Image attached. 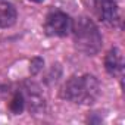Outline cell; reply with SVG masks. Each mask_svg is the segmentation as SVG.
Wrapping results in <instances>:
<instances>
[{
    "instance_id": "cell-10",
    "label": "cell",
    "mask_w": 125,
    "mask_h": 125,
    "mask_svg": "<svg viewBox=\"0 0 125 125\" xmlns=\"http://www.w3.org/2000/svg\"><path fill=\"white\" fill-rule=\"evenodd\" d=\"M32 2H43V0H32Z\"/></svg>"
},
{
    "instance_id": "cell-5",
    "label": "cell",
    "mask_w": 125,
    "mask_h": 125,
    "mask_svg": "<svg viewBox=\"0 0 125 125\" xmlns=\"http://www.w3.org/2000/svg\"><path fill=\"white\" fill-rule=\"evenodd\" d=\"M22 96H24V100H25V104H28V109L34 113H38L41 110H44V97H43V93L40 90V87L31 81H27L24 83L22 85Z\"/></svg>"
},
{
    "instance_id": "cell-3",
    "label": "cell",
    "mask_w": 125,
    "mask_h": 125,
    "mask_svg": "<svg viewBox=\"0 0 125 125\" xmlns=\"http://www.w3.org/2000/svg\"><path fill=\"white\" fill-rule=\"evenodd\" d=\"M88 9L103 22L110 27H116L121 21L119 8L115 0H88Z\"/></svg>"
},
{
    "instance_id": "cell-1",
    "label": "cell",
    "mask_w": 125,
    "mask_h": 125,
    "mask_svg": "<svg viewBox=\"0 0 125 125\" xmlns=\"http://www.w3.org/2000/svg\"><path fill=\"white\" fill-rule=\"evenodd\" d=\"M60 96L75 104H93L100 96V84L94 75H74L63 84Z\"/></svg>"
},
{
    "instance_id": "cell-9",
    "label": "cell",
    "mask_w": 125,
    "mask_h": 125,
    "mask_svg": "<svg viewBox=\"0 0 125 125\" xmlns=\"http://www.w3.org/2000/svg\"><path fill=\"white\" fill-rule=\"evenodd\" d=\"M43 66H44V60L41 57H34L31 60V63H30V72L32 75H35V74H38L43 69Z\"/></svg>"
},
{
    "instance_id": "cell-4",
    "label": "cell",
    "mask_w": 125,
    "mask_h": 125,
    "mask_svg": "<svg viewBox=\"0 0 125 125\" xmlns=\"http://www.w3.org/2000/svg\"><path fill=\"white\" fill-rule=\"evenodd\" d=\"M72 19L60 10H53L46 16L44 21V31L47 35L52 37H65L71 32Z\"/></svg>"
},
{
    "instance_id": "cell-8",
    "label": "cell",
    "mask_w": 125,
    "mask_h": 125,
    "mask_svg": "<svg viewBox=\"0 0 125 125\" xmlns=\"http://www.w3.org/2000/svg\"><path fill=\"white\" fill-rule=\"evenodd\" d=\"M24 107H25V100H24V96H22V93H21V91H18V93L13 96L12 102L9 103V109H10L15 115H19V113L24 110Z\"/></svg>"
},
{
    "instance_id": "cell-6",
    "label": "cell",
    "mask_w": 125,
    "mask_h": 125,
    "mask_svg": "<svg viewBox=\"0 0 125 125\" xmlns=\"http://www.w3.org/2000/svg\"><path fill=\"white\" fill-rule=\"evenodd\" d=\"M104 68L113 77H121L124 72V56L118 47H113L107 52L104 59Z\"/></svg>"
},
{
    "instance_id": "cell-7",
    "label": "cell",
    "mask_w": 125,
    "mask_h": 125,
    "mask_svg": "<svg viewBox=\"0 0 125 125\" xmlns=\"http://www.w3.org/2000/svg\"><path fill=\"white\" fill-rule=\"evenodd\" d=\"M18 13L9 0H0V28H9L16 22Z\"/></svg>"
},
{
    "instance_id": "cell-2",
    "label": "cell",
    "mask_w": 125,
    "mask_h": 125,
    "mask_svg": "<svg viewBox=\"0 0 125 125\" xmlns=\"http://www.w3.org/2000/svg\"><path fill=\"white\" fill-rule=\"evenodd\" d=\"M71 32L75 47L81 53L87 56H94L100 52L103 46V38L97 25L88 16H78L75 21H72Z\"/></svg>"
}]
</instances>
